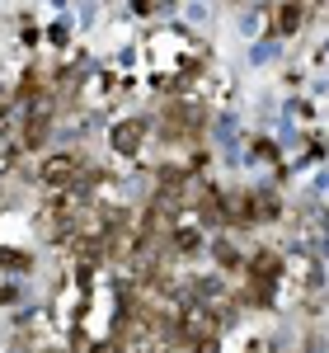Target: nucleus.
<instances>
[{
  "instance_id": "nucleus-1",
  "label": "nucleus",
  "mask_w": 329,
  "mask_h": 353,
  "mask_svg": "<svg viewBox=\"0 0 329 353\" xmlns=\"http://www.w3.org/2000/svg\"><path fill=\"white\" fill-rule=\"evenodd\" d=\"M43 184H47V189H76V184H81V165L71 161V156L43 161Z\"/></svg>"
},
{
  "instance_id": "nucleus-2",
  "label": "nucleus",
  "mask_w": 329,
  "mask_h": 353,
  "mask_svg": "<svg viewBox=\"0 0 329 353\" xmlns=\"http://www.w3.org/2000/svg\"><path fill=\"white\" fill-rule=\"evenodd\" d=\"M113 151L137 156V151H141V123H123V128H113Z\"/></svg>"
},
{
  "instance_id": "nucleus-3",
  "label": "nucleus",
  "mask_w": 329,
  "mask_h": 353,
  "mask_svg": "<svg viewBox=\"0 0 329 353\" xmlns=\"http://www.w3.org/2000/svg\"><path fill=\"white\" fill-rule=\"evenodd\" d=\"M297 24H301V5H282V14H277V28H282V33H292Z\"/></svg>"
}]
</instances>
